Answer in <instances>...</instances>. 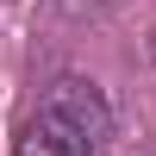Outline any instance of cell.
<instances>
[{"mask_svg":"<svg viewBox=\"0 0 156 156\" xmlns=\"http://www.w3.org/2000/svg\"><path fill=\"white\" fill-rule=\"evenodd\" d=\"M106 125H112V119H106L100 87L81 81V75H62V81L37 100V112L25 119L12 156H100Z\"/></svg>","mask_w":156,"mask_h":156,"instance_id":"1","label":"cell"}]
</instances>
